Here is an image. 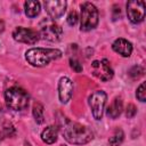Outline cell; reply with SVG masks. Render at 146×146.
Wrapping results in <instances>:
<instances>
[{
	"label": "cell",
	"mask_w": 146,
	"mask_h": 146,
	"mask_svg": "<svg viewBox=\"0 0 146 146\" xmlns=\"http://www.w3.org/2000/svg\"><path fill=\"white\" fill-rule=\"evenodd\" d=\"M58 125L65 140L72 145H84L94 138V133L88 127L74 122L64 115H62V119H58Z\"/></svg>",
	"instance_id": "cell-1"
},
{
	"label": "cell",
	"mask_w": 146,
	"mask_h": 146,
	"mask_svg": "<svg viewBox=\"0 0 146 146\" xmlns=\"http://www.w3.org/2000/svg\"><path fill=\"white\" fill-rule=\"evenodd\" d=\"M123 139H124V132L122 131V129H116L114 135L108 139V144L110 146H121Z\"/></svg>",
	"instance_id": "cell-17"
},
{
	"label": "cell",
	"mask_w": 146,
	"mask_h": 146,
	"mask_svg": "<svg viewBox=\"0 0 146 146\" xmlns=\"http://www.w3.org/2000/svg\"><path fill=\"white\" fill-rule=\"evenodd\" d=\"M143 74H144V70H143V67H140V66H138V65H136V66H133V67H131V68L129 70V75H130L133 80L139 79Z\"/></svg>",
	"instance_id": "cell-20"
},
{
	"label": "cell",
	"mask_w": 146,
	"mask_h": 146,
	"mask_svg": "<svg viewBox=\"0 0 146 146\" xmlns=\"http://www.w3.org/2000/svg\"><path fill=\"white\" fill-rule=\"evenodd\" d=\"M127 16L133 24H139L145 18V2L131 0L127 2Z\"/></svg>",
	"instance_id": "cell-8"
},
{
	"label": "cell",
	"mask_w": 146,
	"mask_h": 146,
	"mask_svg": "<svg viewBox=\"0 0 146 146\" xmlns=\"http://www.w3.org/2000/svg\"><path fill=\"white\" fill-rule=\"evenodd\" d=\"M73 95V82L67 76H62L58 81V97L62 104H67Z\"/></svg>",
	"instance_id": "cell-11"
},
{
	"label": "cell",
	"mask_w": 146,
	"mask_h": 146,
	"mask_svg": "<svg viewBox=\"0 0 146 146\" xmlns=\"http://www.w3.org/2000/svg\"><path fill=\"white\" fill-rule=\"evenodd\" d=\"M70 66H71V68H72L73 71H75L76 73H80V72H82V70H83V67H82V65L80 64V62H79L78 59H75V58H71V59H70Z\"/></svg>",
	"instance_id": "cell-22"
},
{
	"label": "cell",
	"mask_w": 146,
	"mask_h": 146,
	"mask_svg": "<svg viewBox=\"0 0 146 146\" xmlns=\"http://www.w3.org/2000/svg\"><path fill=\"white\" fill-rule=\"evenodd\" d=\"M5 100L9 108L14 111H23L29 106L30 95L23 88L14 86L5 91Z\"/></svg>",
	"instance_id": "cell-3"
},
{
	"label": "cell",
	"mask_w": 146,
	"mask_h": 146,
	"mask_svg": "<svg viewBox=\"0 0 146 146\" xmlns=\"http://www.w3.org/2000/svg\"><path fill=\"white\" fill-rule=\"evenodd\" d=\"M63 52L59 49L54 48H31L25 52V59L29 64L36 67L48 65L52 60H57L62 57Z\"/></svg>",
	"instance_id": "cell-2"
},
{
	"label": "cell",
	"mask_w": 146,
	"mask_h": 146,
	"mask_svg": "<svg viewBox=\"0 0 146 146\" xmlns=\"http://www.w3.org/2000/svg\"><path fill=\"white\" fill-rule=\"evenodd\" d=\"M15 133H16V131H15L14 125L11 123H5L2 125V130L0 131V141H2L7 137L15 136Z\"/></svg>",
	"instance_id": "cell-18"
},
{
	"label": "cell",
	"mask_w": 146,
	"mask_h": 146,
	"mask_svg": "<svg viewBox=\"0 0 146 146\" xmlns=\"http://www.w3.org/2000/svg\"><path fill=\"white\" fill-rule=\"evenodd\" d=\"M2 114V106H1V104H0V115Z\"/></svg>",
	"instance_id": "cell-25"
},
{
	"label": "cell",
	"mask_w": 146,
	"mask_h": 146,
	"mask_svg": "<svg viewBox=\"0 0 146 146\" xmlns=\"http://www.w3.org/2000/svg\"><path fill=\"white\" fill-rule=\"evenodd\" d=\"M62 146H66V145H62Z\"/></svg>",
	"instance_id": "cell-26"
},
{
	"label": "cell",
	"mask_w": 146,
	"mask_h": 146,
	"mask_svg": "<svg viewBox=\"0 0 146 146\" xmlns=\"http://www.w3.org/2000/svg\"><path fill=\"white\" fill-rule=\"evenodd\" d=\"M106 100H107V95L103 90H96L89 96L88 104L95 120H100L103 117Z\"/></svg>",
	"instance_id": "cell-6"
},
{
	"label": "cell",
	"mask_w": 146,
	"mask_h": 146,
	"mask_svg": "<svg viewBox=\"0 0 146 146\" xmlns=\"http://www.w3.org/2000/svg\"><path fill=\"white\" fill-rule=\"evenodd\" d=\"M98 9L91 2H83L81 5L80 15V30L88 32L94 30L98 25Z\"/></svg>",
	"instance_id": "cell-4"
},
{
	"label": "cell",
	"mask_w": 146,
	"mask_h": 146,
	"mask_svg": "<svg viewBox=\"0 0 146 146\" xmlns=\"http://www.w3.org/2000/svg\"><path fill=\"white\" fill-rule=\"evenodd\" d=\"M123 111V102L121 97H115L106 110V115L111 119H117Z\"/></svg>",
	"instance_id": "cell-13"
},
{
	"label": "cell",
	"mask_w": 146,
	"mask_h": 146,
	"mask_svg": "<svg viewBox=\"0 0 146 146\" xmlns=\"http://www.w3.org/2000/svg\"><path fill=\"white\" fill-rule=\"evenodd\" d=\"M32 114H33V117L35 120L36 123L41 124L43 123L44 121V116H43V106L41 103L39 102H35L33 104V107H32Z\"/></svg>",
	"instance_id": "cell-16"
},
{
	"label": "cell",
	"mask_w": 146,
	"mask_h": 146,
	"mask_svg": "<svg viewBox=\"0 0 146 146\" xmlns=\"http://www.w3.org/2000/svg\"><path fill=\"white\" fill-rule=\"evenodd\" d=\"M24 10L25 15L30 18H34L40 14L41 10V5L39 1L35 0H27L24 2Z\"/></svg>",
	"instance_id": "cell-15"
},
{
	"label": "cell",
	"mask_w": 146,
	"mask_h": 146,
	"mask_svg": "<svg viewBox=\"0 0 146 146\" xmlns=\"http://www.w3.org/2000/svg\"><path fill=\"white\" fill-rule=\"evenodd\" d=\"M58 137V127L56 125H49L41 132V139L43 143L51 145L57 141Z\"/></svg>",
	"instance_id": "cell-14"
},
{
	"label": "cell",
	"mask_w": 146,
	"mask_h": 146,
	"mask_svg": "<svg viewBox=\"0 0 146 146\" xmlns=\"http://www.w3.org/2000/svg\"><path fill=\"white\" fill-rule=\"evenodd\" d=\"M136 97L138 100L140 102H146V83L145 82H141L139 84V87L137 88L136 90Z\"/></svg>",
	"instance_id": "cell-19"
},
{
	"label": "cell",
	"mask_w": 146,
	"mask_h": 146,
	"mask_svg": "<svg viewBox=\"0 0 146 146\" xmlns=\"http://www.w3.org/2000/svg\"><path fill=\"white\" fill-rule=\"evenodd\" d=\"M78 19H79V17H78V14H76L75 10L70 11V14H68V16H67V18H66L67 24L71 25V26H74V25L78 23Z\"/></svg>",
	"instance_id": "cell-21"
},
{
	"label": "cell",
	"mask_w": 146,
	"mask_h": 146,
	"mask_svg": "<svg viewBox=\"0 0 146 146\" xmlns=\"http://www.w3.org/2000/svg\"><path fill=\"white\" fill-rule=\"evenodd\" d=\"M136 113H137L136 106H135L133 104H128L127 110H125V116H127L128 119H131V117H133V116L136 115Z\"/></svg>",
	"instance_id": "cell-23"
},
{
	"label": "cell",
	"mask_w": 146,
	"mask_h": 146,
	"mask_svg": "<svg viewBox=\"0 0 146 146\" xmlns=\"http://www.w3.org/2000/svg\"><path fill=\"white\" fill-rule=\"evenodd\" d=\"M112 49L122 57H130L132 52V44L130 41L123 38H119L112 43Z\"/></svg>",
	"instance_id": "cell-12"
},
{
	"label": "cell",
	"mask_w": 146,
	"mask_h": 146,
	"mask_svg": "<svg viewBox=\"0 0 146 146\" xmlns=\"http://www.w3.org/2000/svg\"><path fill=\"white\" fill-rule=\"evenodd\" d=\"M91 72L96 78L104 82L112 80V78L114 76V71L107 59L94 60L91 63Z\"/></svg>",
	"instance_id": "cell-7"
},
{
	"label": "cell",
	"mask_w": 146,
	"mask_h": 146,
	"mask_svg": "<svg viewBox=\"0 0 146 146\" xmlns=\"http://www.w3.org/2000/svg\"><path fill=\"white\" fill-rule=\"evenodd\" d=\"M13 38L17 42L27 43V44H34L39 40V33L32 29L17 26L13 31Z\"/></svg>",
	"instance_id": "cell-9"
},
{
	"label": "cell",
	"mask_w": 146,
	"mask_h": 146,
	"mask_svg": "<svg viewBox=\"0 0 146 146\" xmlns=\"http://www.w3.org/2000/svg\"><path fill=\"white\" fill-rule=\"evenodd\" d=\"M39 35L47 41L56 42L63 35L62 27L50 18H43L39 24Z\"/></svg>",
	"instance_id": "cell-5"
},
{
	"label": "cell",
	"mask_w": 146,
	"mask_h": 146,
	"mask_svg": "<svg viewBox=\"0 0 146 146\" xmlns=\"http://www.w3.org/2000/svg\"><path fill=\"white\" fill-rule=\"evenodd\" d=\"M43 5H44L48 16L52 21L62 17L64 15V13L66 10V6H67L66 1H64V0H47V1H44Z\"/></svg>",
	"instance_id": "cell-10"
},
{
	"label": "cell",
	"mask_w": 146,
	"mask_h": 146,
	"mask_svg": "<svg viewBox=\"0 0 146 146\" xmlns=\"http://www.w3.org/2000/svg\"><path fill=\"white\" fill-rule=\"evenodd\" d=\"M3 31H5V22L0 19V33H2Z\"/></svg>",
	"instance_id": "cell-24"
}]
</instances>
